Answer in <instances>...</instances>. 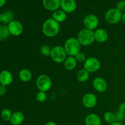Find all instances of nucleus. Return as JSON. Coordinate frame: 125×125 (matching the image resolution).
Instances as JSON below:
<instances>
[{
  "mask_svg": "<svg viewBox=\"0 0 125 125\" xmlns=\"http://www.w3.org/2000/svg\"><path fill=\"white\" fill-rule=\"evenodd\" d=\"M61 29L60 23L50 18L46 19L42 24V32L44 35L48 38H52L57 36Z\"/></svg>",
  "mask_w": 125,
  "mask_h": 125,
  "instance_id": "obj_1",
  "label": "nucleus"
},
{
  "mask_svg": "<svg viewBox=\"0 0 125 125\" xmlns=\"http://www.w3.org/2000/svg\"><path fill=\"white\" fill-rule=\"evenodd\" d=\"M68 56H75L81 51V45L76 37H70L66 40L63 45Z\"/></svg>",
  "mask_w": 125,
  "mask_h": 125,
  "instance_id": "obj_2",
  "label": "nucleus"
},
{
  "mask_svg": "<svg viewBox=\"0 0 125 125\" xmlns=\"http://www.w3.org/2000/svg\"><path fill=\"white\" fill-rule=\"evenodd\" d=\"M76 38L81 46H90L95 41L94 31L87 29L86 28H84L79 31Z\"/></svg>",
  "mask_w": 125,
  "mask_h": 125,
  "instance_id": "obj_3",
  "label": "nucleus"
},
{
  "mask_svg": "<svg viewBox=\"0 0 125 125\" xmlns=\"http://www.w3.org/2000/svg\"><path fill=\"white\" fill-rule=\"evenodd\" d=\"M67 56L68 55H67L63 46H61V45H57V46H55L52 48L50 57L55 63H63Z\"/></svg>",
  "mask_w": 125,
  "mask_h": 125,
  "instance_id": "obj_4",
  "label": "nucleus"
},
{
  "mask_svg": "<svg viewBox=\"0 0 125 125\" xmlns=\"http://www.w3.org/2000/svg\"><path fill=\"white\" fill-rule=\"evenodd\" d=\"M36 87L39 91L47 92L52 87V81L46 74H40L36 79Z\"/></svg>",
  "mask_w": 125,
  "mask_h": 125,
  "instance_id": "obj_5",
  "label": "nucleus"
},
{
  "mask_svg": "<svg viewBox=\"0 0 125 125\" xmlns=\"http://www.w3.org/2000/svg\"><path fill=\"white\" fill-rule=\"evenodd\" d=\"M122 12L117 8H111L107 10L104 15V19L110 24H116L121 21L122 17Z\"/></svg>",
  "mask_w": 125,
  "mask_h": 125,
  "instance_id": "obj_6",
  "label": "nucleus"
},
{
  "mask_svg": "<svg viewBox=\"0 0 125 125\" xmlns=\"http://www.w3.org/2000/svg\"><path fill=\"white\" fill-rule=\"evenodd\" d=\"M101 63L100 60L95 57H89L83 63V68L90 73H95L101 68Z\"/></svg>",
  "mask_w": 125,
  "mask_h": 125,
  "instance_id": "obj_7",
  "label": "nucleus"
},
{
  "mask_svg": "<svg viewBox=\"0 0 125 125\" xmlns=\"http://www.w3.org/2000/svg\"><path fill=\"white\" fill-rule=\"evenodd\" d=\"M100 21L97 16L93 13H89L84 17L83 24L85 28L92 31H95L98 29Z\"/></svg>",
  "mask_w": 125,
  "mask_h": 125,
  "instance_id": "obj_8",
  "label": "nucleus"
},
{
  "mask_svg": "<svg viewBox=\"0 0 125 125\" xmlns=\"http://www.w3.org/2000/svg\"><path fill=\"white\" fill-rule=\"evenodd\" d=\"M9 31L10 35L15 37H18L21 35L24 31L23 24L18 20H14L7 24Z\"/></svg>",
  "mask_w": 125,
  "mask_h": 125,
  "instance_id": "obj_9",
  "label": "nucleus"
},
{
  "mask_svg": "<svg viewBox=\"0 0 125 125\" xmlns=\"http://www.w3.org/2000/svg\"><path fill=\"white\" fill-rule=\"evenodd\" d=\"M98 103V98L93 93H87L82 98V104L87 109H92L96 106Z\"/></svg>",
  "mask_w": 125,
  "mask_h": 125,
  "instance_id": "obj_10",
  "label": "nucleus"
},
{
  "mask_svg": "<svg viewBox=\"0 0 125 125\" xmlns=\"http://www.w3.org/2000/svg\"><path fill=\"white\" fill-rule=\"evenodd\" d=\"M92 85L94 89L99 93L105 92L108 87V84L106 79L100 76L96 77L93 79Z\"/></svg>",
  "mask_w": 125,
  "mask_h": 125,
  "instance_id": "obj_11",
  "label": "nucleus"
},
{
  "mask_svg": "<svg viewBox=\"0 0 125 125\" xmlns=\"http://www.w3.org/2000/svg\"><path fill=\"white\" fill-rule=\"evenodd\" d=\"M77 9V3L75 0H61V9L67 13L74 12Z\"/></svg>",
  "mask_w": 125,
  "mask_h": 125,
  "instance_id": "obj_12",
  "label": "nucleus"
},
{
  "mask_svg": "<svg viewBox=\"0 0 125 125\" xmlns=\"http://www.w3.org/2000/svg\"><path fill=\"white\" fill-rule=\"evenodd\" d=\"M61 0H42L44 8L50 12H54L61 8Z\"/></svg>",
  "mask_w": 125,
  "mask_h": 125,
  "instance_id": "obj_13",
  "label": "nucleus"
},
{
  "mask_svg": "<svg viewBox=\"0 0 125 125\" xmlns=\"http://www.w3.org/2000/svg\"><path fill=\"white\" fill-rule=\"evenodd\" d=\"M13 78L10 71L2 70L0 72V84L7 87L13 83Z\"/></svg>",
  "mask_w": 125,
  "mask_h": 125,
  "instance_id": "obj_14",
  "label": "nucleus"
},
{
  "mask_svg": "<svg viewBox=\"0 0 125 125\" xmlns=\"http://www.w3.org/2000/svg\"><path fill=\"white\" fill-rule=\"evenodd\" d=\"M95 40L100 43H103L106 42L109 38V34L107 31L103 28H98L94 31Z\"/></svg>",
  "mask_w": 125,
  "mask_h": 125,
  "instance_id": "obj_15",
  "label": "nucleus"
},
{
  "mask_svg": "<svg viewBox=\"0 0 125 125\" xmlns=\"http://www.w3.org/2000/svg\"><path fill=\"white\" fill-rule=\"evenodd\" d=\"M85 125H101V118L96 114H90L85 117Z\"/></svg>",
  "mask_w": 125,
  "mask_h": 125,
  "instance_id": "obj_16",
  "label": "nucleus"
},
{
  "mask_svg": "<svg viewBox=\"0 0 125 125\" xmlns=\"http://www.w3.org/2000/svg\"><path fill=\"white\" fill-rule=\"evenodd\" d=\"M24 114L20 111H16L12 113L10 123L12 125H21L24 121Z\"/></svg>",
  "mask_w": 125,
  "mask_h": 125,
  "instance_id": "obj_17",
  "label": "nucleus"
},
{
  "mask_svg": "<svg viewBox=\"0 0 125 125\" xmlns=\"http://www.w3.org/2000/svg\"><path fill=\"white\" fill-rule=\"evenodd\" d=\"M63 63L65 70L67 71H72L76 68L78 62L74 56H67Z\"/></svg>",
  "mask_w": 125,
  "mask_h": 125,
  "instance_id": "obj_18",
  "label": "nucleus"
},
{
  "mask_svg": "<svg viewBox=\"0 0 125 125\" xmlns=\"http://www.w3.org/2000/svg\"><path fill=\"white\" fill-rule=\"evenodd\" d=\"M18 78L23 83H29L32 79V73L29 70L23 68L18 73Z\"/></svg>",
  "mask_w": 125,
  "mask_h": 125,
  "instance_id": "obj_19",
  "label": "nucleus"
},
{
  "mask_svg": "<svg viewBox=\"0 0 125 125\" xmlns=\"http://www.w3.org/2000/svg\"><path fill=\"white\" fill-rule=\"evenodd\" d=\"M51 18L57 23H61L64 22L67 18V13L62 9H58L52 13Z\"/></svg>",
  "mask_w": 125,
  "mask_h": 125,
  "instance_id": "obj_20",
  "label": "nucleus"
},
{
  "mask_svg": "<svg viewBox=\"0 0 125 125\" xmlns=\"http://www.w3.org/2000/svg\"><path fill=\"white\" fill-rule=\"evenodd\" d=\"M89 77H90V73L84 68L79 70L76 74L77 80L79 83H85L89 80Z\"/></svg>",
  "mask_w": 125,
  "mask_h": 125,
  "instance_id": "obj_21",
  "label": "nucleus"
},
{
  "mask_svg": "<svg viewBox=\"0 0 125 125\" xmlns=\"http://www.w3.org/2000/svg\"><path fill=\"white\" fill-rule=\"evenodd\" d=\"M10 35L9 31L7 25L1 24L0 25V41H4L6 40Z\"/></svg>",
  "mask_w": 125,
  "mask_h": 125,
  "instance_id": "obj_22",
  "label": "nucleus"
},
{
  "mask_svg": "<svg viewBox=\"0 0 125 125\" xmlns=\"http://www.w3.org/2000/svg\"><path fill=\"white\" fill-rule=\"evenodd\" d=\"M103 118L106 123L109 125L112 124L116 122L115 113H114L111 111H107V112H105L104 114Z\"/></svg>",
  "mask_w": 125,
  "mask_h": 125,
  "instance_id": "obj_23",
  "label": "nucleus"
},
{
  "mask_svg": "<svg viewBox=\"0 0 125 125\" xmlns=\"http://www.w3.org/2000/svg\"><path fill=\"white\" fill-rule=\"evenodd\" d=\"M3 16V21L2 23L4 24H7L10 23L13 20H14V13L11 10H6L2 13Z\"/></svg>",
  "mask_w": 125,
  "mask_h": 125,
  "instance_id": "obj_24",
  "label": "nucleus"
},
{
  "mask_svg": "<svg viewBox=\"0 0 125 125\" xmlns=\"http://www.w3.org/2000/svg\"><path fill=\"white\" fill-rule=\"evenodd\" d=\"M12 115V111L9 109H4L1 113V118L5 122H10Z\"/></svg>",
  "mask_w": 125,
  "mask_h": 125,
  "instance_id": "obj_25",
  "label": "nucleus"
},
{
  "mask_svg": "<svg viewBox=\"0 0 125 125\" xmlns=\"http://www.w3.org/2000/svg\"><path fill=\"white\" fill-rule=\"evenodd\" d=\"M51 50H52V48H51V46H49L48 45H43L40 49L41 54L45 57L50 56Z\"/></svg>",
  "mask_w": 125,
  "mask_h": 125,
  "instance_id": "obj_26",
  "label": "nucleus"
},
{
  "mask_svg": "<svg viewBox=\"0 0 125 125\" xmlns=\"http://www.w3.org/2000/svg\"><path fill=\"white\" fill-rule=\"evenodd\" d=\"M35 99H36L37 102L40 103L45 102L46 100H47V94H46V92L39 91L36 94V95H35Z\"/></svg>",
  "mask_w": 125,
  "mask_h": 125,
  "instance_id": "obj_27",
  "label": "nucleus"
},
{
  "mask_svg": "<svg viewBox=\"0 0 125 125\" xmlns=\"http://www.w3.org/2000/svg\"><path fill=\"white\" fill-rule=\"evenodd\" d=\"M74 57H75L76 60L77 61L78 63H84L85 60H86L87 58V57H86L85 54L84 53V52H81V51L78 52V53L74 56Z\"/></svg>",
  "mask_w": 125,
  "mask_h": 125,
  "instance_id": "obj_28",
  "label": "nucleus"
},
{
  "mask_svg": "<svg viewBox=\"0 0 125 125\" xmlns=\"http://www.w3.org/2000/svg\"><path fill=\"white\" fill-rule=\"evenodd\" d=\"M115 117H116V122H122L125 120V114L122 113V112L117 111L115 113Z\"/></svg>",
  "mask_w": 125,
  "mask_h": 125,
  "instance_id": "obj_29",
  "label": "nucleus"
},
{
  "mask_svg": "<svg viewBox=\"0 0 125 125\" xmlns=\"http://www.w3.org/2000/svg\"><path fill=\"white\" fill-rule=\"evenodd\" d=\"M116 8L118 10H119L120 12H125V0H121L118 1V3L117 4Z\"/></svg>",
  "mask_w": 125,
  "mask_h": 125,
  "instance_id": "obj_30",
  "label": "nucleus"
},
{
  "mask_svg": "<svg viewBox=\"0 0 125 125\" xmlns=\"http://www.w3.org/2000/svg\"><path fill=\"white\" fill-rule=\"evenodd\" d=\"M7 87L0 84V96H2L6 95V94L7 93Z\"/></svg>",
  "mask_w": 125,
  "mask_h": 125,
  "instance_id": "obj_31",
  "label": "nucleus"
},
{
  "mask_svg": "<svg viewBox=\"0 0 125 125\" xmlns=\"http://www.w3.org/2000/svg\"><path fill=\"white\" fill-rule=\"evenodd\" d=\"M118 111L122 112V113L125 114V102L122 103L118 106Z\"/></svg>",
  "mask_w": 125,
  "mask_h": 125,
  "instance_id": "obj_32",
  "label": "nucleus"
},
{
  "mask_svg": "<svg viewBox=\"0 0 125 125\" xmlns=\"http://www.w3.org/2000/svg\"><path fill=\"white\" fill-rule=\"evenodd\" d=\"M7 0H0V8L3 7L5 4H6Z\"/></svg>",
  "mask_w": 125,
  "mask_h": 125,
  "instance_id": "obj_33",
  "label": "nucleus"
},
{
  "mask_svg": "<svg viewBox=\"0 0 125 125\" xmlns=\"http://www.w3.org/2000/svg\"><path fill=\"white\" fill-rule=\"evenodd\" d=\"M44 125H57L54 122H52V121H49V122H47L46 123H45Z\"/></svg>",
  "mask_w": 125,
  "mask_h": 125,
  "instance_id": "obj_34",
  "label": "nucleus"
},
{
  "mask_svg": "<svg viewBox=\"0 0 125 125\" xmlns=\"http://www.w3.org/2000/svg\"><path fill=\"white\" fill-rule=\"evenodd\" d=\"M121 21H122V23H123V24L125 26V12L123 13V14H122V20H121Z\"/></svg>",
  "mask_w": 125,
  "mask_h": 125,
  "instance_id": "obj_35",
  "label": "nucleus"
},
{
  "mask_svg": "<svg viewBox=\"0 0 125 125\" xmlns=\"http://www.w3.org/2000/svg\"><path fill=\"white\" fill-rule=\"evenodd\" d=\"M109 125H123L122 123H121V122H114V123H112V124H111Z\"/></svg>",
  "mask_w": 125,
  "mask_h": 125,
  "instance_id": "obj_36",
  "label": "nucleus"
},
{
  "mask_svg": "<svg viewBox=\"0 0 125 125\" xmlns=\"http://www.w3.org/2000/svg\"><path fill=\"white\" fill-rule=\"evenodd\" d=\"M3 21V16H2V13H0V23H2Z\"/></svg>",
  "mask_w": 125,
  "mask_h": 125,
  "instance_id": "obj_37",
  "label": "nucleus"
},
{
  "mask_svg": "<svg viewBox=\"0 0 125 125\" xmlns=\"http://www.w3.org/2000/svg\"></svg>",
  "mask_w": 125,
  "mask_h": 125,
  "instance_id": "obj_38",
  "label": "nucleus"
},
{
  "mask_svg": "<svg viewBox=\"0 0 125 125\" xmlns=\"http://www.w3.org/2000/svg\"><path fill=\"white\" fill-rule=\"evenodd\" d=\"M0 125H1V124H0Z\"/></svg>",
  "mask_w": 125,
  "mask_h": 125,
  "instance_id": "obj_39",
  "label": "nucleus"
},
{
  "mask_svg": "<svg viewBox=\"0 0 125 125\" xmlns=\"http://www.w3.org/2000/svg\"></svg>",
  "mask_w": 125,
  "mask_h": 125,
  "instance_id": "obj_40",
  "label": "nucleus"
}]
</instances>
